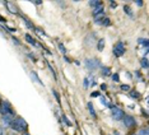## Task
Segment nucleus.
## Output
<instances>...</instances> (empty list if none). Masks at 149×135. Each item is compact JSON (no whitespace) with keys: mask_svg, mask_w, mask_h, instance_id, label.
<instances>
[{"mask_svg":"<svg viewBox=\"0 0 149 135\" xmlns=\"http://www.w3.org/2000/svg\"><path fill=\"white\" fill-rule=\"evenodd\" d=\"M10 127L13 130L18 131V133H26L27 129H28V125H27L24 119H22V117H15V119L13 120Z\"/></svg>","mask_w":149,"mask_h":135,"instance_id":"obj_1","label":"nucleus"},{"mask_svg":"<svg viewBox=\"0 0 149 135\" xmlns=\"http://www.w3.org/2000/svg\"><path fill=\"white\" fill-rule=\"evenodd\" d=\"M111 116H112L113 120L120 121V120H123V117L125 116V113H124V111L121 110L120 107L111 106Z\"/></svg>","mask_w":149,"mask_h":135,"instance_id":"obj_2","label":"nucleus"},{"mask_svg":"<svg viewBox=\"0 0 149 135\" xmlns=\"http://www.w3.org/2000/svg\"><path fill=\"white\" fill-rule=\"evenodd\" d=\"M0 112L1 115H13V109L8 101H0Z\"/></svg>","mask_w":149,"mask_h":135,"instance_id":"obj_3","label":"nucleus"},{"mask_svg":"<svg viewBox=\"0 0 149 135\" xmlns=\"http://www.w3.org/2000/svg\"><path fill=\"white\" fill-rule=\"evenodd\" d=\"M124 52H125V45H124V42H117L116 45L113 46V55L116 56V57H120V56L124 55Z\"/></svg>","mask_w":149,"mask_h":135,"instance_id":"obj_4","label":"nucleus"},{"mask_svg":"<svg viewBox=\"0 0 149 135\" xmlns=\"http://www.w3.org/2000/svg\"><path fill=\"white\" fill-rule=\"evenodd\" d=\"M123 121H124V125L129 129H131V127H134L135 125H136V121L133 116H130V115H125L123 117Z\"/></svg>","mask_w":149,"mask_h":135,"instance_id":"obj_5","label":"nucleus"},{"mask_svg":"<svg viewBox=\"0 0 149 135\" xmlns=\"http://www.w3.org/2000/svg\"><path fill=\"white\" fill-rule=\"evenodd\" d=\"M86 66L89 70H94V69H97V68H100L101 64L97 59H87L86 60Z\"/></svg>","mask_w":149,"mask_h":135,"instance_id":"obj_6","label":"nucleus"},{"mask_svg":"<svg viewBox=\"0 0 149 135\" xmlns=\"http://www.w3.org/2000/svg\"><path fill=\"white\" fill-rule=\"evenodd\" d=\"M13 120H14V117H13V115H3V124H4V126H10Z\"/></svg>","mask_w":149,"mask_h":135,"instance_id":"obj_7","label":"nucleus"},{"mask_svg":"<svg viewBox=\"0 0 149 135\" xmlns=\"http://www.w3.org/2000/svg\"><path fill=\"white\" fill-rule=\"evenodd\" d=\"M5 5H6V8L9 9V12H10L12 14H17V13H18V9H17V6L14 4H12V3H5Z\"/></svg>","mask_w":149,"mask_h":135,"instance_id":"obj_8","label":"nucleus"},{"mask_svg":"<svg viewBox=\"0 0 149 135\" xmlns=\"http://www.w3.org/2000/svg\"><path fill=\"white\" fill-rule=\"evenodd\" d=\"M88 110H89V113L92 115V117L96 119L97 115H96V111H94V107H93V103L92 102H88Z\"/></svg>","mask_w":149,"mask_h":135,"instance_id":"obj_9","label":"nucleus"},{"mask_svg":"<svg viewBox=\"0 0 149 135\" xmlns=\"http://www.w3.org/2000/svg\"><path fill=\"white\" fill-rule=\"evenodd\" d=\"M26 40H27V41H28L29 43H31V45H33V46H36V47H41V45H40V43H37V42H35V40H33L29 35H26Z\"/></svg>","mask_w":149,"mask_h":135,"instance_id":"obj_10","label":"nucleus"},{"mask_svg":"<svg viewBox=\"0 0 149 135\" xmlns=\"http://www.w3.org/2000/svg\"><path fill=\"white\" fill-rule=\"evenodd\" d=\"M98 14H103V6L101 5V6H97V8H94L93 9V15L96 17Z\"/></svg>","mask_w":149,"mask_h":135,"instance_id":"obj_11","label":"nucleus"},{"mask_svg":"<svg viewBox=\"0 0 149 135\" xmlns=\"http://www.w3.org/2000/svg\"><path fill=\"white\" fill-rule=\"evenodd\" d=\"M97 49L100 50V51H102V50L104 49V40H103V38H101L100 41H98V43H97Z\"/></svg>","mask_w":149,"mask_h":135,"instance_id":"obj_12","label":"nucleus"},{"mask_svg":"<svg viewBox=\"0 0 149 135\" xmlns=\"http://www.w3.org/2000/svg\"><path fill=\"white\" fill-rule=\"evenodd\" d=\"M31 77H32V79L35 80V82H37V83H40V84H42V82H41V79L38 78V77H37V74L35 73V72H32L31 73Z\"/></svg>","mask_w":149,"mask_h":135,"instance_id":"obj_13","label":"nucleus"},{"mask_svg":"<svg viewBox=\"0 0 149 135\" xmlns=\"http://www.w3.org/2000/svg\"><path fill=\"white\" fill-rule=\"evenodd\" d=\"M138 43H139V45H144L145 49H148V40H145V38H139V40H138Z\"/></svg>","mask_w":149,"mask_h":135,"instance_id":"obj_14","label":"nucleus"},{"mask_svg":"<svg viewBox=\"0 0 149 135\" xmlns=\"http://www.w3.org/2000/svg\"><path fill=\"white\" fill-rule=\"evenodd\" d=\"M102 21H103V14H100V15L94 17V22L96 23H102Z\"/></svg>","mask_w":149,"mask_h":135,"instance_id":"obj_15","label":"nucleus"},{"mask_svg":"<svg viewBox=\"0 0 149 135\" xmlns=\"http://www.w3.org/2000/svg\"><path fill=\"white\" fill-rule=\"evenodd\" d=\"M130 97H133V98H140V94H139L138 92H135V90H130Z\"/></svg>","mask_w":149,"mask_h":135,"instance_id":"obj_16","label":"nucleus"},{"mask_svg":"<svg viewBox=\"0 0 149 135\" xmlns=\"http://www.w3.org/2000/svg\"><path fill=\"white\" fill-rule=\"evenodd\" d=\"M140 64H141V66H143L144 69H147V68H148V60H147V57L141 59V60H140Z\"/></svg>","mask_w":149,"mask_h":135,"instance_id":"obj_17","label":"nucleus"},{"mask_svg":"<svg viewBox=\"0 0 149 135\" xmlns=\"http://www.w3.org/2000/svg\"><path fill=\"white\" fill-rule=\"evenodd\" d=\"M100 100H101V102H102L104 106H108V107H111V103H108V101L104 98V97H102V96H100Z\"/></svg>","mask_w":149,"mask_h":135,"instance_id":"obj_18","label":"nucleus"},{"mask_svg":"<svg viewBox=\"0 0 149 135\" xmlns=\"http://www.w3.org/2000/svg\"><path fill=\"white\" fill-rule=\"evenodd\" d=\"M89 5L93 6V8H97V6L102 5V3H101V1H89Z\"/></svg>","mask_w":149,"mask_h":135,"instance_id":"obj_19","label":"nucleus"},{"mask_svg":"<svg viewBox=\"0 0 149 135\" xmlns=\"http://www.w3.org/2000/svg\"><path fill=\"white\" fill-rule=\"evenodd\" d=\"M102 74H103V75H110V68L103 66L102 68Z\"/></svg>","mask_w":149,"mask_h":135,"instance_id":"obj_20","label":"nucleus"},{"mask_svg":"<svg viewBox=\"0 0 149 135\" xmlns=\"http://www.w3.org/2000/svg\"><path fill=\"white\" fill-rule=\"evenodd\" d=\"M61 119H63V121H64V124H65V125H66V126H72V122H70V121H69V120H68V117H66V116H64V115H63V117H61Z\"/></svg>","mask_w":149,"mask_h":135,"instance_id":"obj_21","label":"nucleus"},{"mask_svg":"<svg viewBox=\"0 0 149 135\" xmlns=\"http://www.w3.org/2000/svg\"><path fill=\"white\" fill-rule=\"evenodd\" d=\"M23 21H24V23H26V24L29 27V28H35V27H33V24L31 23V21H29V19H27V18H23Z\"/></svg>","mask_w":149,"mask_h":135,"instance_id":"obj_22","label":"nucleus"},{"mask_svg":"<svg viewBox=\"0 0 149 135\" xmlns=\"http://www.w3.org/2000/svg\"><path fill=\"white\" fill-rule=\"evenodd\" d=\"M124 9H125V12H126V14H127V15L133 17V12H131V9H130V8H129V6H127V5H125V8H124Z\"/></svg>","mask_w":149,"mask_h":135,"instance_id":"obj_23","label":"nucleus"},{"mask_svg":"<svg viewBox=\"0 0 149 135\" xmlns=\"http://www.w3.org/2000/svg\"><path fill=\"white\" fill-rule=\"evenodd\" d=\"M102 24H103V26H110V24H111L110 19H108V18H103V21H102Z\"/></svg>","mask_w":149,"mask_h":135,"instance_id":"obj_24","label":"nucleus"},{"mask_svg":"<svg viewBox=\"0 0 149 135\" xmlns=\"http://www.w3.org/2000/svg\"><path fill=\"white\" fill-rule=\"evenodd\" d=\"M149 133H148V130L147 129H143V130H140L139 131V134L138 135H148Z\"/></svg>","mask_w":149,"mask_h":135,"instance_id":"obj_25","label":"nucleus"},{"mask_svg":"<svg viewBox=\"0 0 149 135\" xmlns=\"http://www.w3.org/2000/svg\"><path fill=\"white\" fill-rule=\"evenodd\" d=\"M59 47H60V50H61V52H63V54H65V52H66V49L64 47L63 43H59Z\"/></svg>","mask_w":149,"mask_h":135,"instance_id":"obj_26","label":"nucleus"},{"mask_svg":"<svg viewBox=\"0 0 149 135\" xmlns=\"http://www.w3.org/2000/svg\"><path fill=\"white\" fill-rule=\"evenodd\" d=\"M88 84H89V79L86 78L84 79V88H88Z\"/></svg>","mask_w":149,"mask_h":135,"instance_id":"obj_27","label":"nucleus"},{"mask_svg":"<svg viewBox=\"0 0 149 135\" xmlns=\"http://www.w3.org/2000/svg\"><path fill=\"white\" fill-rule=\"evenodd\" d=\"M52 92H54V96L56 97V100L60 102V96H59V94H57V92H56V90H52Z\"/></svg>","mask_w":149,"mask_h":135,"instance_id":"obj_28","label":"nucleus"},{"mask_svg":"<svg viewBox=\"0 0 149 135\" xmlns=\"http://www.w3.org/2000/svg\"><path fill=\"white\" fill-rule=\"evenodd\" d=\"M121 89L123 90H130V87L129 86H121Z\"/></svg>","mask_w":149,"mask_h":135,"instance_id":"obj_29","label":"nucleus"},{"mask_svg":"<svg viewBox=\"0 0 149 135\" xmlns=\"http://www.w3.org/2000/svg\"><path fill=\"white\" fill-rule=\"evenodd\" d=\"M112 79L115 80V82H118V75H117V74H113V75H112Z\"/></svg>","mask_w":149,"mask_h":135,"instance_id":"obj_30","label":"nucleus"},{"mask_svg":"<svg viewBox=\"0 0 149 135\" xmlns=\"http://www.w3.org/2000/svg\"><path fill=\"white\" fill-rule=\"evenodd\" d=\"M100 96H101L100 92H93V93H92V97H100Z\"/></svg>","mask_w":149,"mask_h":135,"instance_id":"obj_31","label":"nucleus"},{"mask_svg":"<svg viewBox=\"0 0 149 135\" xmlns=\"http://www.w3.org/2000/svg\"><path fill=\"white\" fill-rule=\"evenodd\" d=\"M0 22H1V23H5V22H6L4 17H1V15H0Z\"/></svg>","mask_w":149,"mask_h":135,"instance_id":"obj_32","label":"nucleus"},{"mask_svg":"<svg viewBox=\"0 0 149 135\" xmlns=\"http://www.w3.org/2000/svg\"><path fill=\"white\" fill-rule=\"evenodd\" d=\"M0 135H4V133H3V127L0 126Z\"/></svg>","mask_w":149,"mask_h":135,"instance_id":"obj_33","label":"nucleus"},{"mask_svg":"<svg viewBox=\"0 0 149 135\" xmlns=\"http://www.w3.org/2000/svg\"><path fill=\"white\" fill-rule=\"evenodd\" d=\"M113 135H118V133L117 131H113Z\"/></svg>","mask_w":149,"mask_h":135,"instance_id":"obj_34","label":"nucleus"},{"mask_svg":"<svg viewBox=\"0 0 149 135\" xmlns=\"http://www.w3.org/2000/svg\"><path fill=\"white\" fill-rule=\"evenodd\" d=\"M23 135H28V134H27V133H24V134H23Z\"/></svg>","mask_w":149,"mask_h":135,"instance_id":"obj_35","label":"nucleus"},{"mask_svg":"<svg viewBox=\"0 0 149 135\" xmlns=\"http://www.w3.org/2000/svg\"><path fill=\"white\" fill-rule=\"evenodd\" d=\"M131 135H136V134H131Z\"/></svg>","mask_w":149,"mask_h":135,"instance_id":"obj_36","label":"nucleus"}]
</instances>
